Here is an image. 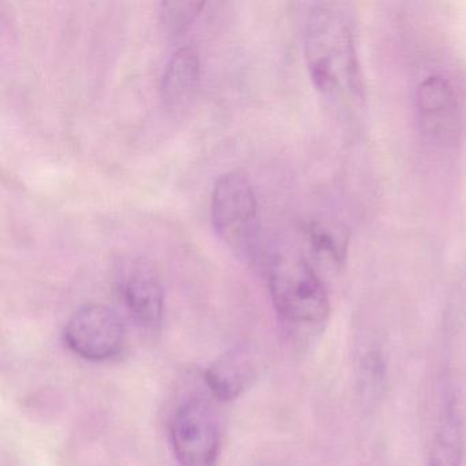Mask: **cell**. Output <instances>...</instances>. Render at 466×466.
I'll use <instances>...</instances> for the list:
<instances>
[{"mask_svg": "<svg viewBox=\"0 0 466 466\" xmlns=\"http://www.w3.org/2000/svg\"><path fill=\"white\" fill-rule=\"evenodd\" d=\"M305 59L316 89L335 105L362 99V76L350 13L343 5L318 4L305 25Z\"/></svg>", "mask_w": 466, "mask_h": 466, "instance_id": "cell-1", "label": "cell"}, {"mask_svg": "<svg viewBox=\"0 0 466 466\" xmlns=\"http://www.w3.org/2000/svg\"><path fill=\"white\" fill-rule=\"evenodd\" d=\"M269 294L278 316L289 326L315 329L326 323L329 299L313 267L293 252H275L266 263Z\"/></svg>", "mask_w": 466, "mask_h": 466, "instance_id": "cell-2", "label": "cell"}, {"mask_svg": "<svg viewBox=\"0 0 466 466\" xmlns=\"http://www.w3.org/2000/svg\"><path fill=\"white\" fill-rule=\"evenodd\" d=\"M211 220L217 236L234 253L242 258H255L260 230L258 198L241 171H228L215 182Z\"/></svg>", "mask_w": 466, "mask_h": 466, "instance_id": "cell-3", "label": "cell"}, {"mask_svg": "<svg viewBox=\"0 0 466 466\" xmlns=\"http://www.w3.org/2000/svg\"><path fill=\"white\" fill-rule=\"evenodd\" d=\"M67 348L89 361H106L121 353L127 329L118 313L106 305H84L65 327Z\"/></svg>", "mask_w": 466, "mask_h": 466, "instance_id": "cell-4", "label": "cell"}, {"mask_svg": "<svg viewBox=\"0 0 466 466\" xmlns=\"http://www.w3.org/2000/svg\"><path fill=\"white\" fill-rule=\"evenodd\" d=\"M170 441L181 466H215L220 435L211 409L201 400H187L173 413Z\"/></svg>", "mask_w": 466, "mask_h": 466, "instance_id": "cell-5", "label": "cell"}, {"mask_svg": "<svg viewBox=\"0 0 466 466\" xmlns=\"http://www.w3.org/2000/svg\"><path fill=\"white\" fill-rule=\"evenodd\" d=\"M417 116L425 140L452 146L460 137L461 108L451 84L441 76L425 78L416 94Z\"/></svg>", "mask_w": 466, "mask_h": 466, "instance_id": "cell-6", "label": "cell"}, {"mask_svg": "<svg viewBox=\"0 0 466 466\" xmlns=\"http://www.w3.org/2000/svg\"><path fill=\"white\" fill-rule=\"evenodd\" d=\"M119 288L136 323L148 331H157L165 312V293L154 269L141 261L125 264Z\"/></svg>", "mask_w": 466, "mask_h": 466, "instance_id": "cell-7", "label": "cell"}, {"mask_svg": "<svg viewBox=\"0 0 466 466\" xmlns=\"http://www.w3.org/2000/svg\"><path fill=\"white\" fill-rule=\"evenodd\" d=\"M260 360L248 345L236 346L218 357L206 370V384L217 400H233L258 379Z\"/></svg>", "mask_w": 466, "mask_h": 466, "instance_id": "cell-8", "label": "cell"}, {"mask_svg": "<svg viewBox=\"0 0 466 466\" xmlns=\"http://www.w3.org/2000/svg\"><path fill=\"white\" fill-rule=\"evenodd\" d=\"M200 69V56L195 48L185 46L174 51L160 77V95L166 106H179L193 94Z\"/></svg>", "mask_w": 466, "mask_h": 466, "instance_id": "cell-9", "label": "cell"}, {"mask_svg": "<svg viewBox=\"0 0 466 466\" xmlns=\"http://www.w3.org/2000/svg\"><path fill=\"white\" fill-rule=\"evenodd\" d=\"M428 466H462V430L454 398L441 410Z\"/></svg>", "mask_w": 466, "mask_h": 466, "instance_id": "cell-10", "label": "cell"}, {"mask_svg": "<svg viewBox=\"0 0 466 466\" xmlns=\"http://www.w3.org/2000/svg\"><path fill=\"white\" fill-rule=\"evenodd\" d=\"M203 6V2H163L160 5L162 23L173 34L184 31L198 17Z\"/></svg>", "mask_w": 466, "mask_h": 466, "instance_id": "cell-11", "label": "cell"}, {"mask_svg": "<svg viewBox=\"0 0 466 466\" xmlns=\"http://www.w3.org/2000/svg\"><path fill=\"white\" fill-rule=\"evenodd\" d=\"M310 242L316 252L331 258L335 263H342L345 256V239L331 233V228L313 225L309 228Z\"/></svg>", "mask_w": 466, "mask_h": 466, "instance_id": "cell-12", "label": "cell"}]
</instances>
